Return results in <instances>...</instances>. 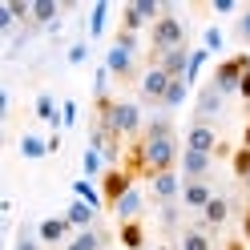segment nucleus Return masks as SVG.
I'll use <instances>...</instances> for the list:
<instances>
[{
  "label": "nucleus",
  "mask_w": 250,
  "mask_h": 250,
  "mask_svg": "<svg viewBox=\"0 0 250 250\" xmlns=\"http://www.w3.org/2000/svg\"><path fill=\"white\" fill-rule=\"evenodd\" d=\"M105 69L113 81H133L137 77V37L133 33H117L113 44L105 53Z\"/></svg>",
  "instance_id": "nucleus-1"
},
{
  "label": "nucleus",
  "mask_w": 250,
  "mask_h": 250,
  "mask_svg": "<svg viewBox=\"0 0 250 250\" xmlns=\"http://www.w3.org/2000/svg\"><path fill=\"white\" fill-rule=\"evenodd\" d=\"M174 49H186V24L169 12V17H162L158 24L149 28V61L158 65V57L174 53Z\"/></svg>",
  "instance_id": "nucleus-2"
},
{
  "label": "nucleus",
  "mask_w": 250,
  "mask_h": 250,
  "mask_svg": "<svg viewBox=\"0 0 250 250\" xmlns=\"http://www.w3.org/2000/svg\"><path fill=\"white\" fill-rule=\"evenodd\" d=\"M146 146V166H149V182L158 174H169L178 169L182 162V149H178V137H162V142H142Z\"/></svg>",
  "instance_id": "nucleus-3"
},
{
  "label": "nucleus",
  "mask_w": 250,
  "mask_h": 250,
  "mask_svg": "<svg viewBox=\"0 0 250 250\" xmlns=\"http://www.w3.org/2000/svg\"><path fill=\"white\" fill-rule=\"evenodd\" d=\"M142 129H146L142 105H137V101H117L113 105V117H109V133H113L117 142H121V137H133V142H137Z\"/></svg>",
  "instance_id": "nucleus-4"
},
{
  "label": "nucleus",
  "mask_w": 250,
  "mask_h": 250,
  "mask_svg": "<svg viewBox=\"0 0 250 250\" xmlns=\"http://www.w3.org/2000/svg\"><path fill=\"white\" fill-rule=\"evenodd\" d=\"M246 57H250V53H234V57H226V61H218V69H214V77H210V85L222 93V97H234V93L242 89Z\"/></svg>",
  "instance_id": "nucleus-5"
},
{
  "label": "nucleus",
  "mask_w": 250,
  "mask_h": 250,
  "mask_svg": "<svg viewBox=\"0 0 250 250\" xmlns=\"http://www.w3.org/2000/svg\"><path fill=\"white\" fill-rule=\"evenodd\" d=\"M133 190V178L125 174L121 166H113V169H105V178H101V198H105V206H117V202Z\"/></svg>",
  "instance_id": "nucleus-6"
},
{
  "label": "nucleus",
  "mask_w": 250,
  "mask_h": 250,
  "mask_svg": "<svg viewBox=\"0 0 250 250\" xmlns=\"http://www.w3.org/2000/svg\"><path fill=\"white\" fill-rule=\"evenodd\" d=\"M149 186H153V202H158V206H174V202H182L186 178L178 174V169H169V174H158Z\"/></svg>",
  "instance_id": "nucleus-7"
},
{
  "label": "nucleus",
  "mask_w": 250,
  "mask_h": 250,
  "mask_svg": "<svg viewBox=\"0 0 250 250\" xmlns=\"http://www.w3.org/2000/svg\"><path fill=\"white\" fill-rule=\"evenodd\" d=\"M186 149H194V153H218L222 146H218L214 125H206V121H194L190 129H186Z\"/></svg>",
  "instance_id": "nucleus-8"
},
{
  "label": "nucleus",
  "mask_w": 250,
  "mask_h": 250,
  "mask_svg": "<svg viewBox=\"0 0 250 250\" xmlns=\"http://www.w3.org/2000/svg\"><path fill=\"white\" fill-rule=\"evenodd\" d=\"M222 105H226L222 93H218L214 85H202V89H198V97H194V121H206V125H210V117L222 113Z\"/></svg>",
  "instance_id": "nucleus-9"
},
{
  "label": "nucleus",
  "mask_w": 250,
  "mask_h": 250,
  "mask_svg": "<svg viewBox=\"0 0 250 250\" xmlns=\"http://www.w3.org/2000/svg\"><path fill=\"white\" fill-rule=\"evenodd\" d=\"M166 89H169V77L158 69V65H149L142 73V101L146 105H162L166 101Z\"/></svg>",
  "instance_id": "nucleus-10"
},
{
  "label": "nucleus",
  "mask_w": 250,
  "mask_h": 250,
  "mask_svg": "<svg viewBox=\"0 0 250 250\" xmlns=\"http://www.w3.org/2000/svg\"><path fill=\"white\" fill-rule=\"evenodd\" d=\"M210 166H214V153H194V149H182L178 169H182V178H186V182H206Z\"/></svg>",
  "instance_id": "nucleus-11"
},
{
  "label": "nucleus",
  "mask_w": 250,
  "mask_h": 250,
  "mask_svg": "<svg viewBox=\"0 0 250 250\" xmlns=\"http://www.w3.org/2000/svg\"><path fill=\"white\" fill-rule=\"evenodd\" d=\"M226 222H230V198H226V194H214V202L198 214V226L214 234V230H222Z\"/></svg>",
  "instance_id": "nucleus-12"
},
{
  "label": "nucleus",
  "mask_w": 250,
  "mask_h": 250,
  "mask_svg": "<svg viewBox=\"0 0 250 250\" xmlns=\"http://www.w3.org/2000/svg\"><path fill=\"white\" fill-rule=\"evenodd\" d=\"M214 202V190H210V182H186L182 186V206L186 210H194V214H202Z\"/></svg>",
  "instance_id": "nucleus-13"
},
{
  "label": "nucleus",
  "mask_w": 250,
  "mask_h": 250,
  "mask_svg": "<svg viewBox=\"0 0 250 250\" xmlns=\"http://www.w3.org/2000/svg\"><path fill=\"white\" fill-rule=\"evenodd\" d=\"M37 234H41L44 246H61V242L73 234V226L65 222V214H57V218H44V222H37Z\"/></svg>",
  "instance_id": "nucleus-14"
},
{
  "label": "nucleus",
  "mask_w": 250,
  "mask_h": 250,
  "mask_svg": "<svg viewBox=\"0 0 250 250\" xmlns=\"http://www.w3.org/2000/svg\"><path fill=\"white\" fill-rule=\"evenodd\" d=\"M158 69L169 77V81H186V69H190V49H174V53L158 57Z\"/></svg>",
  "instance_id": "nucleus-15"
},
{
  "label": "nucleus",
  "mask_w": 250,
  "mask_h": 250,
  "mask_svg": "<svg viewBox=\"0 0 250 250\" xmlns=\"http://www.w3.org/2000/svg\"><path fill=\"white\" fill-rule=\"evenodd\" d=\"M65 222H69L73 230H93V226H97V210L85 206L81 198H73L69 206H65Z\"/></svg>",
  "instance_id": "nucleus-16"
},
{
  "label": "nucleus",
  "mask_w": 250,
  "mask_h": 250,
  "mask_svg": "<svg viewBox=\"0 0 250 250\" xmlns=\"http://www.w3.org/2000/svg\"><path fill=\"white\" fill-rule=\"evenodd\" d=\"M178 250H214V238H210V230H202L198 222L182 226L178 230Z\"/></svg>",
  "instance_id": "nucleus-17"
},
{
  "label": "nucleus",
  "mask_w": 250,
  "mask_h": 250,
  "mask_svg": "<svg viewBox=\"0 0 250 250\" xmlns=\"http://www.w3.org/2000/svg\"><path fill=\"white\" fill-rule=\"evenodd\" d=\"M142 210H146V198H142V190H137V186L113 206V214L121 218V222H137V218H142Z\"/></svg>",
  "instance_id": "nucleus-18"
},
{
  "label": "nucleus",
  "mask_w": 250,
  "mask_h": 250,
  "mask_svg": "<svg viewBox=\"0 0 250 250\" xmlns=\"http://www.w3.org/2000/svg\"><path fill=\"white\" fill-rule=\"evenodd\" d=\"M117 238H121V246H125V250H149V242H146V226H142V218H137V222H121V230H117Z\"/></svg>",
  "instance_id": "nucleus-19"
},
{
  "label": "nucleus",
  "mask_w": 250,
  "mask_h": 250,
  "mask_svg": "<svg viewBox=\"0 0 250 250\" xmlns=\"http://www.w3.org/2000/svg\"><path fill=\"white\" fill-rule=\"evenodd\" d=\"M61 4L57 0H33V28H57Z\"/></svg>",
  "instance_id": "nucleus-20"
},
{
  "label": "nucleus",
  "mask_w": 250,
  "mask_h": 250,
  "mask_svg": "<svg viewBox=\"0 0 250 250\" xmlns=\"http://www.w3.org/2000/svg\"><path fill=\"white\" fill-rule=\"evenodd\" d=\"M61 250H105V234L97 226H93V230H77Z\"/></svg>",
  "instance_id": "nucleus-21"
},
{
  "label": "nucleus",
  "mask_w": 250,
  "mask_h": 250,
  "mask_svg": "<svg viewBox=\"0 0 250 250\" xmlns=\"http://www.w3.org/2000/svg\"><path fill=\"white\" fill-rule=\"evenodd\" d=\"M162 137H174V121H169L166 113L149 117V121H146V129H142V142H162Z\"/></svg>",
  "instance_id": "nucleus-22"
},
{
  "label": "nucleus",
  "mask_w": 250,
  "mask_h": 250,
  "mask_svg": "<svg viewBox=\"0 0 250 250\" xmlns=\"http://www.w3.org/2000/svg\"><path fill=\"white\" fill-rule=\"evenodd\" d=\"M73 194L81 198L85 206H93V210H101V206H105V198H101V186H93L89 178H77V182H73Z\"/></svg>",
  "instance_id": "nucleus-23"
},
{
  "label": "nucleus",
  "mask_w": 250,
  "mask_h": 250,
  "mask_svg": "<svg viewBox=\"0 0 250 250\" xmlns=\"http://www.w3.org/2000/svg\"><path fill=\"white\" fill-rule=\"evenodd\" d=\"M21 153H24L28 162H41V158H49V142L37 137V133H24L21 137Z\"/></svg>",
  "instance_id": "nucleus-24"
},
{
  "label": "nucleus",
  "mask_w": 250,
  "mask_h": 250,
  "mask_svg": "<svg viewBox=\"0 0 250 250\" xmlns=\"http://www.w3.org/2000/svg\"><path fill=\"white\" fill-rule=\"evenodd\" d=\"M186 97H190V85H186V81H169L162 109H166V113H174V109H182V105H186Z\"/></svg>",
  "instance_id": "nucleus-25"
},
{
  "label": "nucleus",
  "mask_w": 250,
  "mask_h": 250,
  "mask_svg": "<svg viewBox=\"0 0 250 250\" xmlns=\"http://www.w3.org/2000/svg\"><path fill=\"white\" fill-rule=\"evenodd\" d=\"M81 174L93 182V178H105V153L101 149H85V158H81Z\"/></svg>",
  "instance_id": "nucleus-26"
},
{
  "label": "nucleus",
  "mask_w": 250,
  "mask_h": 250,
  "mask_svg": "<svg viewBox=\"0 0 250 250\" xmlns=\"http://www.w3.org/2000/svg\"><path fill=\"white\" fill-rule=\"evenodd\" d=\"M105 21H109V0H97L93 12H89V37H93V41L105 37Z\"/></svg>",
  "instance_id": "nucleus-27"
},
{
  "label": "nucleus",
  "mask_w": 250,
  "mask_h": 250,
  "mask_svg": "<svg viewBox=\"0 0 250 250\" xmlns=\"http://www.w3.org/2000/svg\"><path fill=\"white\" fill-rule=\"evenodd\" d=\"M206 61H210V49H202V44H198V49H190V69H186V85H190V89H194V81L202 77Z\"/></svg>",
  "instance_id": "nucleus-28"
},
{
  "label": "nucleus",
  "mask_w": 250,
  "mask_h": 250,
  "mask_svg": "<svg viewBox=\"0 0 250 250\" xmlns=\"http://www.w3.org/2000/svg\"><path fill=\"white\" fill-rule=\"evenodd\" d=\"M41 246H44V242H41V234H37L33 222L17 230V246H12V250H41Z\"/></svg>",
  "instance_id": "nucleus-29"
},
{
  "label": "nucleus",
  "mask_w": 250,
  "mask_h": 250,
  "mask_svg": "<svg viewBox=\"0 0 250 250\" xmlns=\"http://www.w3.org/2000/svg\"><path fill=\"white\" fill-rule=\"evenodd\" d=\"M230 169H234V178H242V182L250 178V149L246 146H238V149L230 153Z\"/></svg>",
  "instance_id": "nucleus-30"
},
{
  "label": "nucleus",
  "mask_w": 250,
  "mask_h": 250,
  "mask_svg": "<svg viewBox=\"0 0 250 250\" xmlns=\"http://www.w3.org/2000/svg\"><path fill=\"white\" fill-rule=\"evenodd\" d=\"M222 44H226V33H222L218 24L202 28V49H210V53H222Z\"/></svg>",
  "instance_id": "nucleus-31"
},
{
  "label": "nucleus",
  "mask_w": 250,
  "mask_h": 250,
  "mask_svg": "<svg viewBox=\"0 0 250 250\" xmlns=\"http://www.w3.org/2000/svg\"><path fill=\"white\" fill-rule=\"evenodd\" d=\"M234 37H238L242 44H250V8L238 12V21H234Z\"/></svg>",
  "instance_id": "nucleus-32"
},
{
  "label": "nucleus",
  "mask_w": 250,
  "mask_h": 250,
  "mask_svg": "<svg viewBox=\"0 0 250 250\" xmlns=\"http://www.w3.org/2000/svg\"><path fill=\"white\" fill-rule=\"evenodd\" d=\"M105 89H109V69L101 65V69H97V77H93V101H97V97H109Z\"/></svg>",
  "instance_id": "nucleus-33"
},
{
  "label": "nucleus",
  "mask_w": 250,
  "mask_h": 250,
  "mask_svg": "<svg viewBox=\"0 0 250 250\" xmlns=\"http://www.w3.org/2000/svg\"><path fill=\"white\" fill-rule=\"evenodd\" d=\"M85 57H89V44H85V41H77V44H69V65H81Z\"/></svg>",
  "instance_id": "nucleus-34"
},
{
  "label": "nucleus",
  "mask_w": 250,
  "mask_h": 250,
  "mask_svg": "<svg viewBox=\"0 0 250 250\" xmlns=\"http://www.w3.org/2000/svg\"><path fill=\"white\" fill-rule=\"evenodd\" d=\"M73 121H77V105H73V101H65V105H61V129H69Z\"/></svg>",
  "instance_id": "nucleus-35"
},
{
  "label": "nucleus",
  "mask_w": 250,
  "mask_h": 250,
  "mask_svg": "<svg viewBox=\"0 0 250 250\" xmlns=\"http://www.w3.org/2000/svg\"><path fill=\"white\" fill-rule=\"evenodd\" d=\"M178 206H182V202H174V206H162V222H166V230L178 226Z\"/></svg>",
  "instance_id": "nucleus-36"
},
{
  "label": "nucleus",
  "mask_w": 250,
  "mask_h": 250,
  "mask_svg": "<svg viewBox=\"0 0 250 250\" xmlns=\"http://www.w3.org/2000/svg\"><path fill=\"white\" fill-rule=\"evenodd\" d=\"M214 12H218V17H234L238 4H234V0H214Z\"/></svg>",
  "instance_id": "nucleus-37"
},
{
  "label": "nucleus",
  "mask_w": 250,
  "mask_h": 250,
  "mask_svg": "<svg viewBox=\"0 0 250 250\" xmlns=\"http://www.w3.org/2000/svg\"><path fill=\"white\" fill-rule=\"evenodd\" d=\"M238 97L250 101V57H246V77H242V89H238Z\"/></svg>",
  "instance_id": "nucleus-38"
},
{
  "label": "nucleus",
  "mask_w": 250,
  "mask_h": 250,
  "mask_svg": "<svg viewBox=\"0 0 250 250\" xmlns=\"http://www.w3.org/2000/svg\"><path fill=\"white\" fill-rule=\"evenodd\" d=\"M246 246H250V242H246V238H230V242H226V246H222V250H246Z\"/></svg>",
  "instance_id": "nucleus-39"
},
{
  "label": "nucleus",
  "mask_w": 250,
  "mask_h": 250,
  "mask_svg": "<svg viewBox=\"0 0 250 250\" xmlns=\"http://www.w3.org/2000/svg\"><path fill=\"white\" fill-rule=\"evenodd\" d=\"M242 238L250 242V210H246V218H242Z\"/></svg>",
  "instance_id": "nucleus-40"
},
{
  "label": "nucleus",
  "mask_w": 250,
  "mask_h": 250,
  "mask_svg": "<svg viewBox=\"0 0 250 250\" xmlns=\"http://www.w3.org/2000/svg\"><path fill=\"white\" fill-rule=\"evenodd\" d=\"M242 146L250 149V121H246V129H242Z\"/></svg>",
  "instance_id": "nucleus-41"
},
{
  "label": "nucleus",
  "mask_w": 250,
  "mask_h": 250,
  "mask_svg": "<svg viewBox=\"0 0 250 250\" xmlns=\"http://www.w3.org/2000/svg\"><path fill=\"white\" fill-rule=\"evenodd\" d=\"M149 250H178V246H169V242H162V246H149Z\"/></svg>",
  "instance_id": "nucleus-42"
},
{
  "label": "nucleus",
  "mask_w": 250,
  "mask_h": 250,
  "mask_svg": "<svg viewBox=\"0 0 250 250\" xmlns=\"http://www.w3.org/2000/svg\"><path fill=\"white\" fill-rule=\"evenodd\" d=\"M242 186H246V194H250V178H246V182H242Z\"/></svg>",
  "instance_id": "nucleus-43"
}]
</instances>
